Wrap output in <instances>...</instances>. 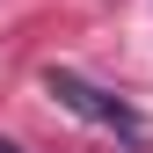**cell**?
<instances>
[{
    "label": "cell",
    "instance_id": "cell-2",
    "mask_svg": "<svg viewBox=\"0 0 153 153\" xmlns=\"http://www.w3.org/2000/svg\"><path fill=\"white\" fill-rule=\"evenodd\" d=\"M0 153H22V146H7V139H0Z\"/></svg>",
    "mask_w": 153,
    "mask_h": 153
},
{
    "label": "cell",
    "instance_id": "cell-1",
    "mask_svg": "<svg viewBox=\"0 0 153 153\" xmlns=\"http://www.w3.org/2000/svg\"><path fill=\"white\" fill-rule=\"evenodd\" d=\"M44 88L59 95L73 117H88V124H102V131H124V139H139V109H131V102H117V95H102L95 80H80L73 66H51V73H44Z\"/></svg>",
    "mask_w": 153,
    "mask_h": 153
}]
</instances>
